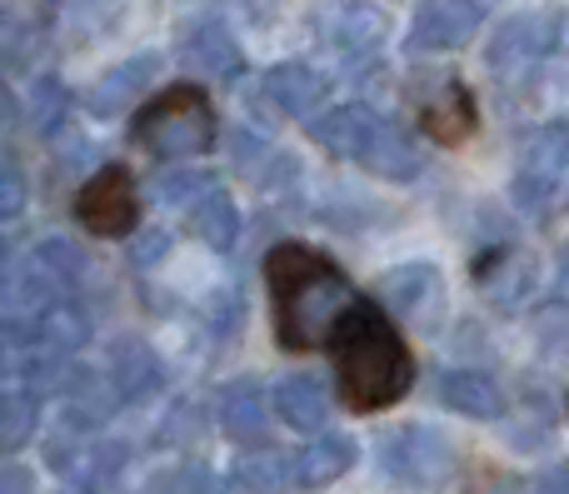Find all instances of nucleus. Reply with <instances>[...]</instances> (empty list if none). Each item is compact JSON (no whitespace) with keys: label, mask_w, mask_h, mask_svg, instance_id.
<instances>
[{"label":"nucleus","mask_w":569,"mask_h":494,"mask_svg":"<svg viewBox=\"0 0 569 494\" xmlns=\"http://www.w3.org/2000/svg\"><path fill=\"white\" fill-rule=\"evenodd\" d=\"M325 345L335 350V375H340V395L350 410L370 415V410L400 405L415 385V355L405 350L400 330L385 320L380 305L355 300L330 330Z\"/></svg>","instance_id":"1"},{"label":"nucleus","mask_w":569,"mask_h":494,"mask_svg":"<svg viewBox=\"0 0 569 494\" xmlns=\"http://www.w3.org/2000/svg\"><path fill=\"white\" fill-rule=\"evenodd\" d=\"M266 285L276 305V340L284 350H315L330 340L340 315L355 305L350 280L335 260L305 245H276L266 255Z\"/></svg>","instance_id":"2"},{"label":"nucleus","mask_w":569,"mask_h":494,"mask_svg":"<svg viewBox=\"0 0 569 494\" xmlns=\"http://www.w3.org/2000/svg\"><path fill=\"white\" fill-rule=\"evenodd\" d=\"M130 135H136L140 150H150L160 160H186V155H206L220 140V115L200 85H170L156 100H146Z\"/></svg>","instance_id":"3"},{"label":"nucleus","mask_w":569,"mask_h":494,"mask_svg":"<svg viewBox=\"0 0 569 494\" xmlns=\"http://www.w3.org/2000/svg\"><path fill=\"white\" fill-rule=\"evenodd\" d=\"M560 36H565V10L560 6L525 10V16H510L500 30H495L490 56L485 60H490L495 80L515 85V80H525L555 46H560Z\"/></svg>","instance_id":"4"},{"label":"nucleus","mask_w":569,"mask_h":494,"mask_svg":"<svg viewBox=\"0 0 569 494\" xmlns=\"http://www.w3.org/2000/svg\"><path fill=\"white\" fill-rule=\"evenodd\" d=\"M380 475H390L395 485H410V490H440L455 475V450L435 430H420V425L395 430V435L380 440Z\"/></svg>","instance_id":"5"},{"label":"nucleus","mask_w":569,"mask_h":494,"mask_svg":"<svg viewBox=\"0 0 569 494\" xmlns=\"http://www.w3.org/2000/svg\"><path fill=\"white\" fill-rule=\"evenodd\" d=\"M76 220L90 235H110V240L130 235V230L140 225V190H136V180H130V170L126 165L96 170L76 195Z\"/></svg>","instance_id":"6"},{"label":"nucleus","mask_w":569,"mask_h":494,"mask_svg":"<svg viewBox=\"0 0 569 494\" xmlns=\"http://www.w3.org/2000/svg\"><path fill=\"white\" fill-rule=\"evenodd\" d=\"M86 280V250L70 245V240H46L26 255L16 280V300L20 305H56L70 290Z\"/></svg>","instance_id":"7"},{"label":"nucleus","mask_w":569,"mask_h":494,"mask_svg":"<svg viewBox=\"0 0 569 494\" xmlns=\"http://www.w3.org/2000/svg\"><path fill=\"white\" fill-rule=\"evenodd\" d=\"M569 165V125L550 120V125H535L520 140V175H515V200L520 205H545L555 190V180Z\"/></svg>","instance_id":"8"},{"label":"nucleus","mask_w":569,"mask_h":494,"mask_svg":"<svg viewBox=\"0 0 569 494\" xmlns=\"http://www.w3.org/2000/svg\"><path fill=\"white\" fill-rule=\"evenodd\" d=\"M385 30H390V16H385L380 6H370V0H335V6L320 16L325 46L345 60L375 56L380 40H385Z\"/></svg>","instance_id":"9"},{"label":"nucleus","mask_w":569,"mask_h":494,"mask_svg":"<svg viewBox=\"0 0 569 494\" xmlns=\"http://www.w3.org/2000/svg\"><path fill=\"white\" fill-rule=\"evenodd\" d=\"M485 26V0H420L410 26V50H460Z\"/></svg>","instance_id":"10"},{"label":"nucleus","mask_w":569,"mask_h":494,"mask_svg":"<svg viewBox=\"0 0 569 494\" xmlns=\"http://www.w3.org/2000/svg\"><path fill=\"white\" fill-rule=\"evenodd\" d=\"M380 300L395 310V315L430 320L435 310H440V300H445V280H440V270H435V265L415 260V265H400V270H390V275H385Z\"/></svg>","instance_id":"11"},{"label":"nucleus","mask_w":569,"mask_h":494,"mask_svg":"<svg viewBox=\"0 0 569 494\" xmlns=\"http://www.w3.org/2000/svg\"><path fill=\"white\" fill-rule=\"evenodd\" d=\"M110 385H116L120 400H150L160 395V385H166V365H160V355L150 345H140V340H120V345H110Z\"/></svg>","instance_id":"12"},{"label":"nucleus","mask_w":569,"mask_h":494,"mask_svg":"<svg viewBox=\"0 0 569 494\" xmlns=\"http://www.w3.org/2000/svg\"><path fill=\"white\" fill-rule=\"evenodd\" d=\"M266 95L284 115H315L325 105V95H330V80L315 65H305V60H284V65L266 70Z\"/></svg>","instance_id":"13"},{"label":"nucleus","mask_w":569,"mask_h":494,"mask_svg":"<svg viewBox=\"0 0 569 494\" xmlns=\"http://www.w3.org/2000/svg\"><path fill=\"white\" fill-rule=\"evenodd\" d=\"M220 430L236 445H260L266 440V390H260V380H230L220 390Z\"/></svg>","instance_id":"14"},{"label":"nucleus","mask_w":569,"mask_h":494,"mask_svg":"<svg viewBox=\"0 0 569 494\" xmlns=\"http://www.w3.org/2000/svg\"><path fill=\"white\" fill-rule=\"evenodd\" d=\"M385 120L375 115L370 105H335L330 115L315 120V140H320L330 155H345V160H360L365 145L375 140V130H380Z\"/></svg>","instance_id":"15"},{"label":"nucleus","mask_w":569,"mask_h":494,"mask_svg":"<svg viewBox=\"0 0 569 494\" xmlns=\"http://www.w3.org/2000/svg\"><path fill=\"white\" fill-rule=\"evenodd\" d=\"M156 70H160V56H136V60H126V65H116L106 80H96L90 110H96L100 120H110V115H120V110L140 105L146 85L156 80Z\"/></svg>","instance_id":"16"},{"label":"nucleus","mask_w":569,"mask_h":494,"mask_svg":"<svg viewBox=\"0 0 569 494\" xmlns=\"http://www.w3.org/2000/svg\"><path fill=\"white\" fill-rule=\"evenodd\" d=\"M440 400L455 410V415H470V420H500L505 415L500 380L480 375V370H445L440 375Z\"/></svg>","instance_id":"17"},{"label":"nucleus","mask_w":569,"mask_h":494,"mask_svg":"<svg viewBox=\"0 0 569 494\" xmlns=\"http://www.w3.org/2000/svg\"><path fill=\"white\" fill-rule=\"evenodd\" d=\"M475 95L460 85V80H445L440 95L425 100V135L440 140V145H460L475 130Z\"/></svg>","instance_id":"18"},{"label":"nucleus","mask_w":569,"mask_h":494,"mask_svg":"<svg viewBox=\"0 0 569 494\" xmlns=\"http://www.w3.org/2000/svg\"><path fill=\"white\" fill-rule=\"evenodd\" d=\"M355 460H360V445H355L350 435H320L315 445H305L300 455H295V485L325 490V485H335Z\"/></svg>","instance_id":"19"},{"label":"nucleus","mask_w":569,"mask_h":494,"mask_svg":"<svg viewBox=\"0 0 569 494\" xmlns=\"http://www.w3.org/2000/svg\"><path fill=\"white\" fill-rule=\"evenodd\" d=\"M360 165L380 180H415L420 175V140H415L405 125H380L375 140L365 145Z\"/></svg>","instance_id":"20"},{"label":"nucleus","mask_w":569,"mask_h":494,"mask_svg":"<svg viewBox=\"0 0 569 494\" xmlns=\"http://www.w3.org/2000/svg\"><path fill=\"white\" fill-rule=\"evenodd\" d=\"M276 410L290 430L315 435L325 425V415H330V400H325V385L315 375H284L276 385Z\"/></svg>","instance_id":"21"},{"label":"nucleus","mask_w":569,"mask_h":494,"mask_svg":"<svg viewBox=\"0 0 569 494\" xmlns=\"http://www.w3.org/2000/svg\"><path fill=\"white\" fill-rule=\"evenodd\" d=\"M186 56L220 80H236L246 70V56H240V46L230 40V30L220 20H200V26L186 30Z\"/></svg>","instance_id":"22"},{"label":"nucleus","mask_w":569,"mask_h":494,"mask_svg":"<svg viewBox=\"0 0 569 494\" xmlns=\"http://www.w3.org/2000/svg\"><path fill=\"white\" fill-rule=\"evenodd\" d=\"M36 335H40V345L50 350V355H76L80 345L90 340V315H86V305H76V300H56V305H46L40 310V320H36Z\"/></svg>","instance_id":"23"},{"label":"nucleus","mask_w":569,"mask_h":494,"mask_svg":"<svg viewBox=\"0 0 569 494\" xmlns=\"http://www.w3.org/2000/svg\"><path fill=\"white\" fill-rule=\"evenodd\" d=\"M190 230L206 240L210 250H230L240 240V210L226 190H210L200 205H190Z\"/></svg>","instance_id":"24"},{"label":"nucleus","mask_w":569,"mask_h":494,"mask_svg":"<svg viewBox=\"0 0 569 494\" xmlns=\"http://www.w3.org/2000/svg\"><path fill=\"white\" fill-rule=\"evenodd\" d=\"M40 335L36 325H20V320H0V375L6 380H26V370L40 355Z\"/></svg>","instance_id":"25"},{"label":"nucleus","mask_w":569,"mask_h":494,"mask_svg":"<svg viewBox=\"0 0 569 494\" xmlns=\"http://www.w3.org/2000/svg\"><path fill=\"white\" fill-rule=\"evenodd\" d=\"M40 425V405L36 395H0V455H16Z\"/></svg>","instance_id":"26"},{"label":"nucleus","mask_w":569,"mask_h":494,"mask_svg":"<svg viewBox=\"0 0 569 494\" xmlns=\"http://www.w3.org/2000/svg\"><path fill=\"white\" fill-rule=\"evenodd\" d=\"M295 480V460L280 455V450H266V455H246L240 460V485L256 494H284Z\"/></svg>","instance_id":"27"},{"label":"nucleus","mask_w":569,"mask_h":494,"mask_svg":"<svg viewBox=\"0 0 569 494\" xmlns=\"http://www.w3.org/2000/svg\"><path fill=\"white\" fill-rule=\"evenodd\" d=\"M126 460H130V450L116 445V440H110V445H100V450H90L86 465H80V490H86V494H106L120 480Z\"/></svg>","instance_id":"28"},{"label":"nucleus","mask_w":569,"mask_h":494,"mask_svg":"<svg viewBox=\"0 0 569 494\" xmlns=\"http://www.w3.org/2000/svg\"><path fill=\"white\" fill-rule=\"evenodd\" d=\"M60 120H66V90H60V80L40 75L36 85H30V125H36V130H56Z\"/></svg>","instance_id":"29"},{"label":"nucleus","mask_w":569,"mask_h":494,"mask_svg":"<svg viewBox=\"0 0 569 494\" xmlns=\"http://www.w3.org/2000/svg\"><path fill=\"white\" fill-rule=\"evenodd\" d=\"M210 190H216V180H210L206 170H176V175L160 180V200H166V205H200Z\"/></svg>","instance_id":"30"},{"label":"nucleus","mask_w":569,"mask_h":494,"mask_svg":"<svg viewBox=\"0 0 569 494\" xmlns=\"http://www.w3.org/2000/svg\"><path fill=\"white\" fill-rule=\"evenodd\" d=\"M26 50H30L26 20H20L16 10L0 6V65H16V60H26Z\"/></svg>","instance_id":"31"},{"label":"nucleus","mask_w":569,"mask_h":494,"mask_svg":"<svg viewBox=\"0 0 569 494\" xmlns=\"http://www.w3.org/2000/svg\"><path fill=\"white\" fill-rule=\"evenodd\" d=\"M20 210H26V175L10 160H0V220L20 215Z\"/></svg>","instance_id":"32"},{"label":"nucleus","mask_w":569,"mask_h":494,"mask_svg":"<svg viewBox=\"0 0 569 494\" xmlns=\"http://www.w3.org/2000/svg\"><path fill=\"white\" fill-rule=\"evenodd\" d=\"M36 485H30V475L20 465H6L0 470V494H30Z\"/></svg>","instance_id":"33"},{"label":"nucleus","mask_w":569,"mask_h":494,"mask_svg":"<svg viewBox=\"0 0 569 494\" xmlns=\"http://www.w3.org/2000/svg\"><path fill=\"white\" fill-rule=\"evenodd\" d=\"M535 494H569V470H545L535 480Z\"/></svg>","instance_id":"34"},{"label":"nucleus","mask_w":569,"mask_h":494,"mask_svg":"<svg viewBox=\"0 0 569 494\" xmlns=\"http://www.w3.org/2000/svg\"><path fill=\"white\" fill-rule=\"evenodd\" d=\"M186 494H230V490L220 485V480H206V475H200V480H196V490H186Z\"/></svg>","instance_id":"35"},{"label":"nucleus","mask_w":569,"mask_h":494,"mask_svg":"<svg viewBox=\"0 0 569 494\" xmlns=\"http://www.w3.org/2000/svg\"><path fill=\"white\" fill-rule=\"evenodd\" d=\"M560 295H569V245H565V270H560Z\"/></svg>","instance_id":"36"},{"label":"nucleus","mask_w":569,"mask_h":494,"mask_svg":"<svg viewBox=\"0 0 569 494\" xmlns=\"http://www.w3.org/2000/svg\"><path fill=\"white\" fill-rule=\"evenodd\" d=\"M0 275H6V245H0Z\"/></svg>","instance_id":"37"}]
</instances>
